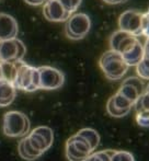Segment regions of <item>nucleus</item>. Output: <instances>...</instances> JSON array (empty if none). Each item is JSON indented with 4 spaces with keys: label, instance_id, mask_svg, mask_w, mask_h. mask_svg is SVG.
Wrapping results in <instances>:
<instances>
[{
    "label": "nucleus",
    "instance_id": "obj_12",
    "mask_svg": "<svg viewBox=\"0 0 149 161\" xmlns=\"http://www.w3.org/2000/svg\"><path fill=\"white\" fill-rule=\"evenodd\" d=\"M43 14L45 19L51 22L66 21L71 13H69L58 0H46L43 6Z\"/></svg>",
    "mask_w": 149,
    "mask_h": 161
},
{
    "label": "nucleus",
    "instance_id": "obj_15",
    "mask_svg": "<svg viewBox=\"0 0 149 161\" xmlns=\"http://www.w3.org/2000/svg\"><path fill=\"white\" fill-rule=\"evenodd\" d=\"M17 96V88L10 81L0 79V108L10 105Z\"/></svg>",
    "mask_w": 149,
    "mask_h": 161
},
{
    "label": "nucleus",
    "instance_id": "obj_3",
    "mask_svg": "<svg viewBox=\"0 0 149 161\" xmlns=\"http://www.w3.org/2000/svg\"><path fill=\"white\" fill-rule=\"evenodd\" d=\"M17 89L24 92H34L40 89L38 68L28 65L23 60H19L17 66V75L13 81Z\"/></svg>",
    "mask_w": 149,
    "mask_h": 161
},
{
    "label": "nucleus",
    "instance_id": "obj_24",
    "mask_svg": "<svg viewBox=\"0 0 149 161\" xmlns=\"http://www.w3.org/2000/svg\"><path fill=\"white\" fill-rule=\"evenodd\" d=\"M136 122L141 127L149 128V111L136 112Z\"/></svg>",
    "mask_w": 149,
    "mask_h": 161
},
{
    "label": "nucleus",
    "instance_id": "obj_20",
    "mask_svg": "<svg viewBox=\"0 0 149 161\" xmlns=\"http://www.w3.org/2000/svg\"><path fill=\"white\" fill-rule=\"evenodd\" d=\"M115 150L113 149H107L101 151H93L90 153L83 161H111V158Z\"/></svg>",
    "mask_w": 149,
    "mask_h": 161
},
{
    "label": "nucleus",
    "instance_id": "obj_18",
    "mask_svg": "<svg viewBox=\"0 0 149 161\" xmlns=\"http://www.w3.org/2000/svg\"><path fill=\"white\" fill-rule=\"evenodd\" d=\"M18 62H0V79L13 83L17 75Z\"/></svg>",
    "mask_w": 149,
    "mask_h": 161
},
{
    "label": "nucleus",
    "instance_id": "obj_21",
    "mask_svg": "<svg viewBox=\"0 0 149 161\" xmlns=\"http://www.w3.org/2000/svg\"><path fill=\"white\" fill-rule=\"evenodd\" d=\"M136 71L139 78L149 80V56L144 55L143 59L136 65Z\"/></svg>",
    "mask_w": 149,
    "mask_h": 161
},
{
    "label": "nucleus",
    "instance_id": "obj_13",
    "mask_svg": "<svg viewBox=\"0 0 149 161\" xmlns=\"http://www.w3.org/2000/svg\"><path fill=\"white\" fill-rule=\"evenodd\" d=\"M138 40V36L125 31L119 30L112 34L110 38V47L113 51L123 54L130 48Z\"/></svg>",
    "mask_w": 149,
    "mask_h": 161
},
{
    "label": "nucleus",
    "instance_id": "obj_14",
    "mask_svg": "<svg viewBox=\"0 0 149 161\" xmlns=\"http://www.w3.org/2000/svg\"><path fill=\"white\" fill-rule=\"evenodd\" d=\"M19 29L13 17L8 13H0V41L17 37Z\"/></svg>",
    "mask_w": 149,
    "mask_h": 161
},
{
    "label": "nucleus",
    "instance_id": "obj_22",
    "mask_svg": "<svg viewBox=\"0 0 149 161\" xmlns=\"http://www.w3.org/2000/svg\"><path fill=\"white\" fill-rule=\"evenodd\" d=\"M134 106L136 108V112H139V111H149V94L144 92L138 97V100L135 102Z\"/></svg>",
    "mask_w": 149,
    "mask_h": 161
},
{
    "label": "nucleus",
    "instance_id": "obj_8",
    "mask_svg": "<svg viewBox=\"0 0 149 161\" xmlns=\"http://www.w3.org/2000/svg\"><path fill=\"white\" fill-rule=\"evenodd\" d=\"M38 76H40V89L42 90L59 89L65 82L64 74L51 66L38 67Z\"/></svg>",
    "mask_w": 149,
    "mask_h": 161
},
{
    "label": "nucleus",
    "instance_id": "obj_19",
    "mask_svg": "<svg viewBox=\"0 0 149 161\" xmlns=\"http://www.w3.org/2000/svg\"><path fill=\"white\" fill-rule=\"evenodd\" d=\"M79 135H81L82 137H85L86 139L89 142V144L91 145V147L97 150V148L100 145V135L99 133L93 128H82L78 131Z\"/></svg>",
    "mask_w": 149,
    "mask_h": 161
},
{
    "label": "nucleus",
    "instance_id": "obj_2",
    "mask_svg": "<svg viewBox=\"0 0 149 161\" xmlns=\"http://www.w3.org/2000/svg\"><path fill=\"white\" fill-rule=\"evenodd\" d=\"M30 129V119L24 113L19 111H9L3 115L2 133L7 137H23L28 135Z\"/></svg>",
    "mask_w": 149,
    "mask_h": 161
},
{
    "label": "nucleus",
    "instance_id": "obj_29",
    "mask_svg": "<svg viewBox=\"0 0 149 161\" xmlns=\"http://www.w3.org/2000/svg\"><path fill=\"white\" fill-rule=\"evenodd\" d=\"M145 92H146V93H148V94H149V83L147 85V87L145 88Z\"/></svg>",
    "mask_w": 149,
    "mask_h": 161
},
{
    "label": "nucleus",
    "instance_id": "obj_9",
    "mask_svg": "<svg viewBox=\"0 0 149 161\" xmlns=\"http://www.w3.org/2000/svg\"><path fill=\"white\" fill-rule=\"evenodd\" d=\"M141 21L143 13L137 10H126L119 18V30L134 35H141Z\"/></svg>",
    "mask_w": 149,
    "mask_h": 161
},
{
    "label": "nucleus",
    "instance_id": "obj_26",
    "mask_svg": "<svg viewBox=\"0 0 149 161\" xmlns=\"http://www.w3.org/2000/svg\"><path fill=\"white\" fill-rule=\"evenodd\" d=\"M141 35L149 38V13H143V21H141Z\"/></svg>",
    "mask_w": 149,
    "mask_h": 161
},
{
    "label": "nucleus",
    "instance_id": "obj_11",
    "mask_svg": "<svg viewBox=\"0 0 149 161\" xmlns=\"http://www.w3.org/2000/svg\"><path fill=\"white\" fill-rule=\"evenodd\" d=\"M145 83L139 77H130L125 79L119 89V93L135 104L138 97L145 92Z\"/></svg>",
    "mask_w": 149,
    "mask_h": 161
},
{
    "label": "nucleus",
    "instance_id": "obj_16",
    "mask_svg": "<svg viewBox=\"0 0 149 161\" xmlns=\"http://www.w3.org/2000/svg\"><path fill=\"white\" fill-rule=\"evenodd\" d=\"M144 54H145L144 53V45L141 44V40L138 38L137 42L135 43L128 51H126L125 53H123L122 55H123L125 62L127 63L128 66L130 67V66H136L138 64V63L143 59Z\"/></svg>",
    "mask_w": 149,
    "mask_h": 161
},
{
    "label": "nucleus",
    "instance_id": "obj_28",
    "mask_svg": "<svg viewBox=\"0 0 149 161\" xmlns=\"http://www.w3.org/2000/svg\"><path fill=\"white\" fill-rule=\"evenodd\" d=\"M103 1L109 4H119V3H124V2L128 1V0H103Z\"/></svg>",
    "mask_w": 149,
    "mask_h": 161
},
{
    "label": "nucleus",
    "instance_id": "obj_30",
    "mask_svg": "<svg viewBox=\"0 0 149 161\" xmlns=\"http://www.w3.org/2000/svg\"><path fill=\"white\" fill-rule=\"evenodd\" d=\"M147 13H149V9H148V11H147Z\"/></svg>",
    "mask_w": 149,
    "mask_h": 161
},
{
    "label": "nucleus",
    "instance_id": "obj_4",
    "mask_svg": "<svg viewBox=\"0 0 149 161\" xmlns=\"http://www.w3.org/2000/svg\"><path fill=\"white\" fill-rule=\"evenodd\" d=\"M91 29V20L86 13H73L66 20L65 34L68 38L74 41L82 40L87 36Z\"/></svg>",
    "mask_w": 149,
    "mask_h": 161
},
{
    "label": "nucleus",
    "instance_id": "obj_1",
    "mask_svg": "<svg viewBox=\"0 0 149 161\" xmlns=\"http://www.w3.org/2000/svg\"><path fill=\"white\" fill-rule=\"evenodd\" d=\"M99 66L104 76L112 81L121 80L130 68V66L124 59L123 55L113 49H110L102 54V56L99 59Z\"/></svg>",
    "mask_w": 149,
    "mask_h": 161
},
{
    "label": "nucleus",
    "instance_id": "obj_23",
    "mask_svg": "<svg viewBox=\"0 0 149 161\" xmlns=\"http://www.w3.org/2000/svg\"><path fill=\"white\" fill-rule=\"evenodd\" d=\"M111 161H135V158L130 151L115 150L111 158Z\"/></svg>",
    "mask_w": 149,
    "mask_h": 161
},
{
    "label": "nucleus",
    "instance_id": "obj_17",
    "mask_svg": "<svg viewBox=\"0 0 149 161\" xmlns=\"http://www.w3.org/2000/svg\"><path fill=\"white\" fill-rule=\"evenodd\" d=\"M18 151H19L20 157L26 161H34V160H36L37 158L41 157L40 153H36V151L31 147V145L29 144L26 136L21 137V140H20L19 145H18Z\"/></svg>",
    "mask_w": 149,
    "mask_h": 161
},
{
    "label": "nucleus",
    "instance_id": "obj_5",
    "mask_svg": "<svg viewBox=\"0 0 149 161\" xmlns=\"http://www.w3.org/2000/svg\"><path fill=\"white\" fill-rule=\"evenodd\" d=\"M96 151L87 139L78 133L69 137L65 145V153L68 161H83Z\"/></svg>",
    "mask_w": 149,
    "mask_h": 161
},
{
    "label": "nucleus",
    "instance_id": "obj_27",
    "mask_svg": "<svg viewBox=\"0 0 149 161\" xmlns=\"http://www.w3.org/2000/svg\"><path fill=\"white\" fill-rule=\"evenodd\" d=\"M24 1H25L28 4H30V6L36 7V6H41V4H43L46 0H24Z\"/></svg>",
    "mask_w": 149,
    "mask_h": 161
},
{
    "label": "nucleus",
    "instance_id": "obj_7",
    "mask_svg": "<svg viewBox=\"0 0 149 161\" xmlns=\"http://www.w3.org/2000/svg\"><path fill=\"white\" fill-rule=\"evenodd\" d=\"M25 53V45L17 37L0 41V62L22 60Z\"/></svg>",
    "mask_w": 149,
    "mask_h": 161
},
{
    "label": "nucleus",
    "instance_id": "obj_25",
    "mask_svg": "<svg viewBox=\"0 0 149 161\" xmlns=\"http://www.w3.org/2000/svg\"><path fill=\"white\" fill-rule=\"evenodd\" d=\"M58 1L62 3V6L64 7L69 13L73 14L74 11L79 8V6L81 4L82 0H58Z\"/></svg>",
    "mask_w": 149,
    "mask_h": 161
},
{
    "label": "nucleus",
    "instance_id": "obj_6",
    "mask_svg": "<svg viewBox=\"0 0 149 161\" xmlns=\"http://www.w3.org/2000/svg\"><path fill=\"white\" fill-rule=\"evenodd\" d=\"M25 136L31 147L41 156L51 148L54 142L53 129L47 126H38L29 131V134Z\"/></svg>",
    "mask_w": 149,
    "mask_h": 161
},
{
    "label": "nucleus",
    "instance_id": "obj_10",
    "mask_svg": "<svg viewBox=\"0 0 149 161\" xmlns=\"http://www.w3.org/2000/svg\"><path fill=\"white\" fill-rule=\"evenodd\" d=\"M133 106H134V103L132 101H130L125 97L122 96L121 93L116 92L114 96H112L108 100L107 112L112 117L122 119L130 112Z\"/></svg>",
    "mask_w": 149,
    "mask_h": 161
}]
</instances>
